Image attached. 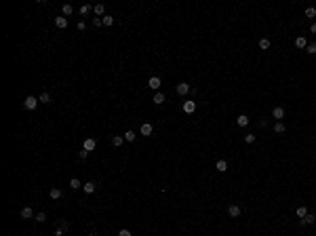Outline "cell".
<instances>
[{"label": "cell", "mask_w": 316, "mask_h": 236, "mask_svg": "<svg viewBox=\"0 0 316 236\" xmlns=\"http://www.w3.org/2000/svg\"><path fill=\"white\" fill-rule=\"evenodd\" d=\"M148 86L154 89V91H158V89H160V78H158V76H152V78L148 80Z\"/></svg>", "instance_id": "cell-7"}, {"label": "cell", "mask_w": 316, "mask_h": 236, "mask_svg": "<svg viewBox=\"0 0 316 236\" xmlns=\"http://www.w3.org/2000/svg\"><path fill=\"white\" fill-rule=\"evenodd\" d=\"M86 236H95V234H86Z\"/></svg>", "instance_id": "cell-39"}, {"label": "cell", "mask_w": 316, "mask_h": 236, "mask_svg": "<svg viewBox=\"0 0 316 236\" xmlns=\"http://www.w3.org/2000/svg\"><path fill=\"white\" fill-rule=\"evenodd\" d=\"M284 131H287V127H284L282 122H276V124H274V133H278V135H280V133H284Z\"/></svg>", "instance_id": "cell-24"}, {"label": "cell", "mask_w": 316, "mask_h": 236, "mask_svg": "<svg viewBox=\"0 0 316 236\" xmlns=\"http://www.w3.org/2000/svg\"><path fill=\"white\" fill-rule=\"evenodd\" d=\"M122 141H124V137H120V135H114V137H112L114 148H120V145H122Z\"/></svg>", "instance_id": "cell-19"}, {"label": "cell", "mask_w": 316, "mask_h": 236, "mask_svg": "<svg viewBox=\"0 0 316 236\" xmlns=\"http://www.w3.org/2000/svg\"><path fill=\"white\" fill-rule=\"evenodd\" d=\"M61 194H63V192H61L59 188H53V190H51V198H53V200H57V198H61Z\"/></svg>", "instance_id": "cell-22"}, {"label": "cell", "mask_w": 316, "mask_h": 236, "mask_svg": "<svg viewBox=\"0 0 316 236\" xmlns=\"http://www.w3.org/2000/svg\"><path fill=\"white\" fill-rule=\"evenodd\" d=\"M194 110H196V101H186V103H183V112H186V114H192Z\"/></svg>", "instance_id": "cell-12"}, {"label": "cell", "mask_w": 316, "mask_h": 236, "mask_svg": "<svg viewBox=\"0 0 316 236\" xmlns=\"http://www.w3.org/2000/svg\"><path fill=\"white\" fill-rule=\"evenodd\" d=\"M21 217H23V219H32V217H36L34 211H32V207H23V209H21Z\"/></svg>", "instance_id": "cell-10"}, {"label": "cell", "mask_w": 316, "mask_h": 236, "mask_svg": "<svg viewBox=\"0 0 316 236\" xmlns=\"http://www.w3.org/2000/svg\"><path fill=\"white\" fill-rule=\"evenodd\" d=\"M89 11H91L89 4H82V6H80V15H89Z\"/></svg>", "instance_id": "cell-31"}, {"label": "cell", "mask_w": 316, "mask_h": 236, "mask_svg": "<svg viewBox=\"0 0 316 236\" xmlns=\"http://www.w3.org/2000/svg\"><path fill=\"white\" fill-rule=\"evenodd\" d=\"M36 106H38V99H36V97H32V95H30V97H25V101H23V107H25V110H34Z\"/></svg>", "instance_id": "cell-2"}, {"label": "cell", "mask_w": 316, "mask_h": 236, "mask_svg": "<svg viewBox=\"0 0 316 236\" xmlns=\"http://www.w3.org/2000/svg\"><path fill=\"white\" fill-rule=\"evenodd\" d=\"M215 169H217L219 173H225V171H228V162H225V160H217V165H215Z\"/></svg>", "instance_id": "cell-15"}, {"label": "cell", "mask_w": 316, "mask_h": 236, "mask_svg": "<svg viewBox=\"0 0 316 236\" xmlns=\"http://www.w3.org/2000/svg\"><path fill=\"white\" fill-rule=\"evenodd\" d=\"M305 51H308L310 55H314V53H316V44H308V47H305Z\"/></svg>", "instance_id": "cell-32"}, {"label": "cell", "mask_w": 316, "mask_h": 236, "mask_svg": "<svg viewBox=\"0 0 316 236\" xmlns=\"http://www.w3.org/2000/svg\"><path fill=\"white\" fill-rule=\"evenodd\" d=\"M295 215H297L299 219H304L305 215H308V209H305V207H297V211H295Z\"/></svg>", "instance_id": "cell-20"}, {"label": "cell", "mask_w": 316, "mask_h": 236, "mask_svg": "<svg viewBox=\"0 0 316 236\" xmlns=\"http://www.w3.org/2000/svg\"><path fill=\"white\" fill-rule=\"evenodd\" d=\"M305 17H316V9H314V6H308V9H305Z\"/></svg>", "instance_id": "cell-28"}, {"label": "cell", "mask_w": 316, "mask_h": 236, "mask_svg": "<svg viewBox=\"0 0 316 236\" xmlns=\"http://www.w3.org/2000/svg\"><path fill=\"white\" fill-rule=\"evenodd\" d=\"M310 32H312V34H316V23H312V27H310Z\"/></svg>", "instance_id": "cell-38"}, {"label": "cell", "mask_w": 316, "mask_h": 236, "mask_svg": "<svg viewBox=\"0 0 316 236\" xmlns=\"http://www.w3.org/2000/svg\"><path fill=\"white\" fill-rule=\"evenodd\" d=\"M314 221H316V215H312V213H308L304 219H299V224H301V225H310V224H314Z\"/></svg>", "instance_id": "cell-9"}, {"label": "cell", "mask_w": 316, "mask_h": 236, "mask_svg": "<svg viewBox=\"0 0 316 236\" xmlns=\"http://www.w3.org/2000/svg\"><path fill=\"white\" fill-rule=\"evenodd\" d=\"M78 156H80L82 160H84V158H86V156H89V152H86V150H80V154H78Z\"/></svg>", "instance_id": "cell-37"}, {"label": "cell", "mask_w": 316, "mask_h": 236, "mask_svg": "<svg viewBox=\"0 0 316 236\" xmlns=\"http://www.w3.org/2000/svg\"><path fill=\"white\" fill-rule=\"evenodd\" d=\"M55 25H57L59 30H65L68 27V17H63V15L61 17H55Z\"/></svg>", "instance_id": "cell-6"}, {"label": "cell", "mask_w": 316, "mask_h": 236, "mask_svg": "<svg viewBox=\"0 0 316 236\" xmlns=\"http://www.w3.org/2000/svg\"><path fill=\"white\" fill-rule=\"evenodd\" d=\"M118 236H131V232H129V230H127V228H122V230L118 232Z\"/></svg>", "instance_id": "cell-36"}, {"label": "cell", "mask_w": 316, "mask_h": 236, "mask_svg": "<svg viewBox=\"0 0 316 236\" xmlns=\"http://www.w3.org/2000/svg\"><path fill=\"white\" fill-rule=\"evenodd\" d=\"M93 11H95V17H101V15L105 13V6H103V4H95Z\"/></svg>", "instance_id": "cell-17"}, {"label": "cell", "mask_w": 316, "mask_h": 236, "mask_svg": "<svg viewBox=\"0 0 316 236\" xmlns=\"http://www.w3.org/2000/svg\"><path fill=\"white\" fill-rule=\"evenodd\" d=\"M76 27H78V32H84V30H86V23H84V21H82V19H80V21H78V25H76Z\"/></svg>", "instance_id": "cell-33"}, {"label": "cell", "mask_w": 316, "mask_h": 236, "mask_svg": "<svg viewBox=\"0 0 316 236\" xmlns=\"http://www.w3.org/2000/svg\"><path fill=\"white\" fill-rule=\"evenodd\" d=\"M101 19H103V25H107V27H110V25H114V17H110V15H103Z\"/></svg>", "instance_id": "cell-26"}, {"label": "cell", "mask_w": 316, "mask_h": 236, "mask_svg": "<svg viewBox=\"0 0 316 236\" xmlns=\"http://www.w3.org/2000/svg\"><path fill=\"white\" fill-rule=\"evenodd\" d=\"M245 141L246 143H253V141H255V135H245Z\"/></svg>", "instance_id": "cell-35"}, {"label": "cell", "mask_w": 316, "mask_h": 236, "mask_svg": "<svg viewBox=\"0 0 316 236\" xmlns=\"http://www.w3.org/2000/svg\"><path fill=\"white\" fill-rule=\"evenodd\" d=\"M270 47H272V42H270L268 38H261V40H259V48H261V51H268Z\"/></svg>", "instance_id": "cell-16"}, {"label": "cell", "mask_w": 316, "mask_h": 236, "mask_svg": "<svg viewBox=\"0 0 316 236\" xmlns=\"http://www.w3.org/2000/svg\"><path fill=\"white\" fill-rule=\"evenodd\" d=\"M68 230V224H59V228H57V236H61L63 232Z\"/></svg>", "instance_id": "cell-30"}, {"label": "cell", "mask_w": 316, "mask_h": 236, "mask_svg": "<svg viewBox=\"0 0 316 236\" xmlns=\"http://www.w3.org/2000/svg\"><path fill=\"white\" fill-rule=\"evenodd\" d=\"M175 91H177V95H187V93H190V84H187V82H179L175 86Z\"/></svg>", "instance_id": "cell-3"}, {"label": "cell", "mask_w": 316, "mask_h": 236, "mask_svg": "<svg viewBox=\"0 0 316 236\" xmlns=\"http://www.w3.org/2000/svg\"><path fill=\"white\" fill-rule=\"evenodd\" d=\"M152 101L156 103V106H160V103H164V95H162V93H156V95H154V99H152Z\"/></svg>", "instance_id": "cell-23"}, {"label": "cell", "mask_w": 316, "mask_h": 236, "mask_svg": "<svg viewBox=\"0 0 316 236\" xmlns=\"http://www.w3.org/2000/svg\"><path fill=\"white\" fill-rule=\"evenodd\" d=\"M272 116H274L276 120H278V122H280L282 118H284V107H274V110H272Z\"/></svg>", "instance_id": "cell-8"}, {"label": "cell", "mask_w": 316, "mask_h": 236, "mask_svg": "<svg viewBox=\"0 0 316 236\" xmlns=\"http://www.w3.org/2000/svg\"><path fill=\"white\" fill-rule=\"evenodd\" d=\"M70 188L72 190H78V188H80V181H78L76 177H72V179H70Z\"/></svg>", "instance_id": "cell-27"}, {"label": "cell", "mask_w": 316, "mask_h": 236, "mask_svg": "<svg viewBox=\"0 0 316 236\" xmlns=\"http://www.w3.org/2000/svg\"><path fill=\"white\" fill-rule=\"evenodd\" d=\"M93 25H95V27H99V25H103V19H99V17H95V19H93Z\"/></svg>", "instance_id": "cell-34"}, {"label": "cell", "mask_w": 316, "mask_h": 236, "mask_svg": "<svg viewBox=\"0 0 316 236\" xmlns=\"http://www.w3.org/2000/svg\"><path fill=\"white\" fill-rule=\"evenodd\" d=\"M236 122H238V127H246L249 124V116L246 114H240V116L236 118Z\"/></svg>", "instance_id": "cell-14"}, {"label": "cell", "mask_w": 316, "mask_h": 236, "mask_svg": "<svg viewBox=\"0 0 316 236\" xmlns=\"http://www.w3.org/2000/svg\"><path fill=\"white\" fill-rule=\"evenodd\" d=\"M295 47H297V48H305V47H308V40H305L304 36H297V38H295Z\"/></svg>", "instance_id": "cell-13"}, {"label": "cell", "mask_w": 316, "mask_h": 236, "mask_svg": "<svg viewBox=\"0 0 316 236\" xmlns=\"http://www.w3.org/2000/svg\"><path fill=\"white\" fill-rule=\"evenodd\" d=\"M55 236H57V234H55Z\"/></svg>", "instance_id": "cell-40"}, {"label": "cell", "mask_w": 316, "mask_h": 236, "mask_svg": "<svg viewBox=\"0 0 316 236\" xmlns=\"http://www.w3.org/2000/svg\"><path fill=\"white\" fill-rule=\"evenodd\" d=\"M38 101H40V103H51V95H48V93H42L40 97H38Z\"/></svg>", "instance_id": "cell-25"}, {"label": "cell", "mask_w": 316, "mask_h": 236, "mask_svg": "<svg viewBox=\"0 0 316 236\" xmlns=\"http://www.w3.org/2000/svg\"><path fill=\"white\" fill-rule=\"evenodd\" d=\"M82 188H84V192H86V194H93L95 190H97V183H95V181H86Z\"/></svg>", "instance_id": "cell-11"}, {"label": "cell", "mask_w": 316, "mask_h": 236, "mask_svg": "<svg viewBox=\"0 0 316 236\" xmlns=\"http://www.w3.org/2000/svg\"><path fill=\"white\" fill-rule=\"evenodd\" d=\"M61 13L68 17V15H72V13H74V6H72V4H63V6H61Z\"/></svg>", "instance_id": "cell-18"}, {"label": "cell", "mask_w": 316, "mask_h": 236, "mask_svg": "<svg viewBox=\"0 0 316 236\" xmlns=\"http://www.w3.org/2000/svg\"><path fill=\"white\" fill-rule=\"evenodd\" d=\"M95 148H97V139H93V137L84 139V145H82V150H86V152H93Z\"/></svg>", "instance_id": "cell-1"}, {"label": "cell", "mask_w": 316, "mask_h": 236, "mask_svg": "<svg viewBox=\"0 0 316 236\" xmlns=\"http://www.w3.org/2000/svg\"><path fill=\"white\" fill-rule=\"evenodd\" d=\"M152 133H154V127H152V124H150V122H143V124H141V135H145V137H150Z\"/></svg>", "instance_id": "cell-5"}, {"label": "cell", "mask_w": 316, "mask_h": 236, "mask_svg": "<svg viewBox=\"0 0 316 236\" xmlns=\"http://www.w3.org/2000/svg\"><path fill=\"white\" fill-rule=\"evenodd\" d=\"M34 219L38 221V224H42V221H47V215H44V213H38V215H36Z\"/></svg>", "instance_id": "cell-29"}, {"label": "cell", "mask_w": 316, "mask_h": 236, "mask_svg": "<svg viewBox=\"0 0 316 236\" xmlns=\"http://www.w3.org/2000/svg\"><path fill=\"white\" fill-rule=\"evenodd\" d=\"M228 215L234 217V219L240 217V207H238V204H230V207H228Z\"/></svg>", "instance_id": "cell-4"}, {"label": "cell", "mask_w": 316, "mask_h": 236, "mask_svg": "<svg viewBox=\"0 0 316 236\" xmlns=\"http://www.w3.org/2000/svg\"><path fill=\"white\" fill-rule=\"evenodd\" d=\"M122 137H124V141H135V137H137V135H135V133L129 129L127 133H124V135H122Z\"/></svg>", "instance_id": "cell-21"}]
</instances>
